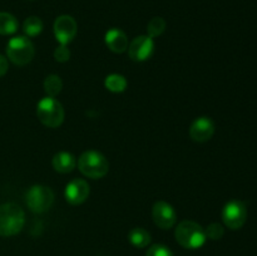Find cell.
<instances>
[{"label": "cell", "mask_w": 257, "mask_h": 256, "mask_svg": "<svg viewBox=\"0 0 257 256\" xmlns=\"http://www.w3.org/2000/svg\"><path fill=\"white\" fill-rule=\"evenodd\" d=\"M25 223V213L17 203L0 205V236H14L22 231Z\"/></svg>", "instance_id": "6da1fadb"}, {"label": "cell", "mask_w": 257, "mask_h": 256, "mask_svg": "<svg viewBox=\"0 0 257 256\" xmlns=\"http://www.w3.org/2000/svg\"><path fill=\"white\" fill-rule=\"evenodd\" d=\"M175 236L177 242L182 247L190 248V250H196L205 245L206 233L205 228L198 225L195 221L185 220L178 223L177 228L175 231Z\"/></svg>", "instance_id": "7a4b0ae2"}, {"label": "cell", "mask_w": 257, "mask_h": 256, "mask_svg": "<svg viewBox=\"0 0 257 256\" xmlns=\"http://www.w3.org/2000/svg\"><path fill=\"white\" fill-rule=\"evenodd\" d=\"M78 168L84 176L97 180L107 175L109 170V163L100 152L87 151L80 155L78 160Z\"/></svg>", "instance_id": "3957f363"}, {"label": "cell", "mask_w": 257, "mask_h": 256, "mask_svg": "<svg viewBox=\"0 0 257 256\" xmlns=\"http://www.w3.org/2000/svg\"><path fill=\"white\" fill-rule=\"evenodd\" d=\"M38 119L49 128H57L64 120V108L53 97H44L37 104Z\"/></svg>", "instance_id": "277c9868"}, {"label": "cell", "mask_w": 257, "mask_h": 256, "mask_svg": "<svg viewBox=\"0 0 257 256\" xmlns=\"http://www.w3.org/2000/svg\"><path fill=\"white\" fill-rule=\"evenodd\" d=\"M34 45L32 40L23 35L12 38L7 45V55L15 65H25L34 58Z\"/></svg>", "instance_id": "5b68a950"}, {"label": "cell", "mask_w": 257, "mask_h": 256, "mask_svg": "<svg viewBox=\"0 0 257 256\" xmlns=\"http://www.w3.org/2000/svg\"><path fill=\"white\" fill-rule=\"evenodd\" d=\"M25 202L30 211L35 213H43L52 207L54 202V193L47 186H32L25 195Z\"/></svg>", "instance_id": "8992f818"}, {"label": "cell", "mask_w": 257, "mask_h": 256, "mask_svg": "<svg viewBox=\"0 0 257 256\" xmlns=\"http://www.w3.org/2000/svg\"><path fill=\"white\" fill-rule=\"evenodd\" d=\"M247 218V208L242 201H228L222 208V221L231 230L242 227Z\"/></svg>", "instance_id": "52a82bcc"}, {"label": "cell", "mask_w": 257, "mask_h": 256, "mask_svg": "<svg viewBox=\"0 0 257 256\" xmlns=\"http://www.w3.org/2000/svg\"><path fill=\"white\" fill-rule=\"evenodd\" d=\"M155 52V42L150 35L135 38L128 45V55L135 62H145L150 59Z\"/></svg>", "instance_id": "ba28073f"}, {"label": "cell", "mask_w": 257, "mask_h": 256, "mask_svg": "<svg viewBox=\"0 0 257 256\" xmlns=\"http://www.w3.org/2000/svg\"><path fill=\"white\" fill-rule=\"evenodd\" d=\"M78 25L74 18L70 15H60L54 22V35L59 44L67 45L72 42L77 34Z\"/></svg>", "instance_id": "9c48e42d"}, {"label": "cell", "mask_w": 257, "mask_h": 256, "mask_svg": "<svg viewBox=\"0 0 257 256\" xmlns=\"http://www.w3.org/2000/svg\"><path fill=\"white\" fill-rule=\"evenodd\" d=\"M152 217L156 225L162 230H168L173 227L177 221V213L175 208L166 201H157L153 205Z\"/></svg>", "instance_id": "30bf717a"}, {"label": "cell", "mask_w": 257, "mask_h": 256, "mask_svg": "<svg viewBox=\"0 0 257 256\" xmlns=\"http://www.w3.org/2000/svg\"><path fill=\"white\" fill-rule=\"evenodd\" d=\"M89 191V185L87 181L82 180V178H75L65 186V200L70 205H80L88 198Z\"/></svg>", "instance_id": "8fae6325"}, {"label": "cell", "mask_w": 257, "mask_h": 256, "mask_svg": "<svg viewBox=\"0 0 257 256\" xmlns=\"http://www.w3.org/2000/svg\"><path fill=\"white\" fill-rule=\"evenodd\" d=\"M215 133V123L208 117H200L193 120L190 127V137L195 142H207Z\"/></svg>", "instance_id": "7c38bea8"}, {"label": "cell", "mask_w": 257, "mask_h": 256, "mask_svg": "<svg viewBox=\"0 0 257 256\" xmlns=\"http://www.w3.org/2000/svg\"><path fill=\"white\" fill-rule=\"evenodd\" d=\"M104 42L107 47L114 53H123L128 49V38L118 28H112L104 35Z\"/></svg>", "instance_id": "4fadbf2b"}, {"label": "cell", "mask_w": 257, "mask_h": 256, "mask_svg": "<svg viewBox=\"0 0 257 256\" xmlns=\"http://www.w3.org/2000/svg\"><path fill=\"white\" fill-rule=\"evenodd\" d=\"M53 168L59 173H69L77 166V160L69 152H59L54 155L52 161Z\"/></svg>", "instance_id": "5bb4252c"}, {"label": "cell", "mask_w": 257, "mask_h": 256, "mask_svg": "<svg viewBox=\"0 0 257 256\" xmlns=\"http://www.w3.org/2000/svg\"><path fill=\"white\" fill-rule=\"evenodd\" d=\"M128 240L135 247L143 248L151 243V235L147 230L142 227L132 228L128 233Z\"/></svg>", "instance_id": "9a60e30c"}, {"label": "cell", "mask_w": 257, "mask_h": 256, "mask_svg": "<svg viewBox=\"0 0 257 256\" xmlns=\"http://www.w3.org/2000/svg\"><path fill=\"white\" fill-rule=\"evenodd\" d=\"M18 28H19V23H18L17 18H15L14 15L5 12L0 13V34H14L18 30Z\"/></svg>", "instance_id": "2e32d148"}, {"label": "cell", "mask_w": 257, "mask_h": 256, "mask_svg": "<svg viewBox=\"0 0 257 256\" xmlns=\"http://www.w3.org/2000/svg\"><path fill=\"white\" fill-rule=\"evenodd\" d=\"M104 85L108 90H110L113 93L124 92L125 88H127V79L122 74L113 73V74H109L105 77Z\"/></svg>", "instance_id": "e0dca14e"}, {"label": "cell", "mask_w": 257, "mask_h": 256, "mask_svg": "<svg viewBox=\"0 0 257 256\" xmlns=\"http://www.w3.org/2000/svg\"><path fill=\"white\" fill-rule=\"evenodd\" d=\"M63 82L59 75L50 74L45 78L44 80V90L48 94V97L55 98L60 92H62Z\"/></svg>", "instance_id": "ac0fdd59"}, {"label": "cell", "mask_w": 257, "mask_h": 256, "mask_svg": "<svg viewBox=\"0 0 257 256\" xmlns=\"http://www.w3.org/2000/svg\"><path fill=\"white\" fill-rule=\"evenodd\" d=\"M43 28H44V25H43L42 19L38 17L27 18L24 24H23V30H24V33L28 37L32 38L39 35L40 33L43 32Z\"/></svg>", "instance_id": "d6986e66"}, {"label": "cell", "mask_w": 257, "mask_h": 256, "mask_svg": "<svg viewBox=\"0 0 257 256\" xmlns=\"http://www.w3.org/2000/svg\"><path fill=\"white\" fill-rule=\"evenodd\" d=\"M166 29V22L163 18L155 17L150 20L147 25V32L151 38H157L165 32Z\"/></svg>", "instance_id": "ffe728a7"}, {"label": "cell", "mask_w": 257, "mask_h": 256, "mask_svg": "<svg viewBox=\"0 0 257 256\" xmlns=\"http://www.w3.org/2000/svg\"><path fill=\"white\" fill-rule=\"evenodd\" d=\"M205 233L207 238H211V240H220V238H222L223 233H225V228H223V226L221 223L213 222L210 223L205 228Z\"/></svg>", "instance_id": "44dd1931"}, {"label": "cell", "mask_w": 257, "mask_h": 256, "mask_svg": "<svg viewBox=\"0 0 257 256\" xmlns=\"http://www.w3.org/2000/svg\"><path fill=\"white\" fill-rule=\"evenodd\" d=\"M146 256H175L172 251L167 247V246L162 245V243H156L148 248Z\"/></svg>", "instance_id": "7402d4cb"}, {"label": "cell", "mask_w": 257, "mask_h": 256, "mask_svg": "<svg viewBox=\"0 0 257 256\" xmlns=\"http://www.w3.org/2000/svg\"><path fill=\"white\" fill-rule=\"evenodd\" d=\"M54 58H55V60H57V62H59V63L68 62V60H69V58H70V52H69V49H68L67 45L60 44L59 47L55 48Z\"/></svg>", "instance_id": "603a6c76"}, {"label": "cell", "mask_w": 257, "mask_h": 256, "mask_svg": "<svg viewBox=\"0 0 257 256\" xmlns=\"http://www.w3.org/2000/svg\"><path fill=\"white\" fill-rule=\"evenodd\" d=\"M8 68H9V64H8L7 58L0 54V77L5 75V73L8 72Z\"/></svg>", "instance_id": "cb8c5ba5"}]
</instances>
